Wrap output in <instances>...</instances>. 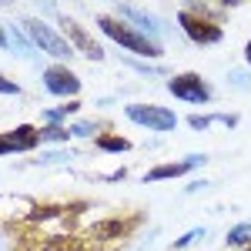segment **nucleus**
<instances>
[{"instance_id":"20e7f679","label":"nucleus","mask_w":251,"mask_h":251,"mask_svg":"<svg viewBox=\"0 0 251 251\" xmlns=\"http://www.w3.org/2000/svg\"><path fill=\"white\" fill-rule=\"evenodd\" d=\"M181 27H184V34L194 40V44H218V40L225 37V30L218 27V24H211V20H204V17H194V14H181Z\"/></svg>"},{"instance_id":"423d86ee","label":"nucleus","mask_w":251,"mask_h":251,"mask_svg":"<svg viewBox=\"0 0 251 251\" xmlns=\"http://www.w3.org/2000/svg\"><path fill=\"white\" fill-rule=\"evenodd\" d=\"M44 87H47L50 94L64 97V94H77L80 80L74 77L67 67H47V71H44Z\"/></svg>"},{"instance_id":"1a4fd4ad","label":"nucleus","mask_w":251,"mask_h":251,"mask_svg":"<svg viewBox=\"0 0 251 251\" xmlns=\"http://www.w3.org/2000/svg\"><path fill=\"white\" fill-rule=\"evenodd\" d=\"M10 137V144H14V154L17 151H30V148H37V141H40V131L37 127H30V124H20L14 134H7Z\"/></svg>"},{"instance_id":"6ab92c4d","label":"nucleus","mask_w":251,"mask_h":251,"mask_svg":"<svg viewBox=\"0 0 251 251\" xmlns=\"http://www.w3.org/2000/svg\"><path fill=\"white\" fill-rule=\"evenodd\" d=\"M0 154H14V144H10L7 134H0Z\"/></svg>"},{"instance_id":"f3484780","label":"nucleus","mask_w":251,"mask_h":251,"mask_svg":"<svg viewBox=\"0 0 251 251\" xmlns=\"http://www.w3.org/2000/svg\"><path fill=\"white\" fill-rule=\"evenodd\" d=\"M0 94H10V97H14V94H20V87H17V84H14V80L0 77Z\"/></svg>"},{"instance_id":"f03ea898","label":"nucleus","mask_w":251,"mask_h":251,"mask_svg":"<svg viewBox=\"0 0 251 251\" xmlns=\"http://www.w3.org/2000/svg\"><path fill=\"white\" fill-rule=\"evenodd\" d=\"M24 30H27V34H30V40L37 44L40 50H47L50 57H64V60H67L71 54H74V47L67 44V37H60L57 30H50L44 20L27 17V20H24Z\"/></svg>"},{"instance_id":"39448f33","label":"nucleus","mask_w":251,"mask_h":251,"mask_svg":"<svg viewBox=\"0 0 251 251\" xmlns=\"http://www.w3.org/2000/svg\"><path fill=\"white\" fill-rule=\"evenodd\" d=\"M171 94L177 97V100H188V104H204V100H211L204 80L198 77V74H177V77L171 80Z\"/></svg>"},{"instance_id":"a211bd4d","label":"nucleus","mask_w":251,"mask_h":251,"mask_svg":"<svg viewBox=\"0 0 251 251\" xmlns=\"http://www.w3.org/2000/svg\"><path fill=\"white\" fill-rule=\"evenodd\" d=\"M201 234H204V228H194V231H188L184 238H181V241H177V248H184V245H191L194 238H201Z\"/></svg>"},{"instance_id":"0eeeda50","label":"nucleus","mask_w":251,"mask_h":251,"mask_svg":"<svg viewBox=\"0 0 251 251\" xmlns=\"http://www.w3.org/2000/svg\"><path fill=\"white\" fill-rule=\"evenodd\" d=\"M60 24H64V34H67V37L74 40V47H77V50L84 54V57H91V60H104V50H100V47H97L94 40H91L87 34H84V27H80L77 20L64 17Z\"/></svg>"},{"instance_id":"ddd939ff","label":"nucleus","mask_w":251,"mask_h":251,"mask_svg":"<svg viewBox=\"0 0 251 251\" xmlns=\"http://www.w3.org/2000/svg\"><path fill=\"white\" fill-rule=\"evenodd\" d=\"M121 14H127V17H134V24H141L148 34H157V24L148 14H141V10H134V7H121Z\"/></svg>"},{"instance_id":"f257e3e1","label":"nucleus","mask_w":251,"mask_h":251,"mask_svg":"<svg viewBox=\"0 0 251 251\" xmlns=\"http://www.w3.org/2000/svg\"><path fill=\"white\" fill-rule=\"evenodd\" d=\"M97 27L107 34L111 40H117L121 47H127L131 54H141V57H161V47H157V40H151L148 34H141L134 27H127L124 20H114V17H97Z\"/></svg>"},{"instance_id":"7ed1b4c3","label":"nucleus","mask_w":251,"mask_h":251,"mask_svg":"<svg viewBox=\"0 0 251 251\" xmlns=\"http://www.w3.org/2000/svg\"><path fill=\"white\" fill-rule=\"evenodd\" d=\"M127 117L141 124V127H151V131H171L177 124V114L168 111V107H154V104H127L124 107Z\"/></svg>"},{"instance_id":"dca6fc26","label":"nucleus","mask_w":251,"mask_h":251,"mask_svg":"<svg viewBox=\"0 0 251 251\" xmlns=\"http://www.w3.org/2000/svg\"><path fill=\"white\" fill-rule=\"evenodd\" d=\"M71 134H74V137H91V134H94V124L80 121V124H74V127H71Z\"/></svg>"},{"instance_id":"6e6552de","label":"nucleus","mask_w":251,"mask_h":251,"mask_svg":"<svg viewBox=\"0 0 251 251\" xmlns=\"http://www.w3.org/2000/svg\"><path fill=\"white\" fill-rule=\"evenodd\" d=\"M198 164H204V157L201 154H191L188 161H181V164H161V168H151V171L144 174V181H164V177H181V174H188L191 168Z\"/></svg>"},{"instance_id":"4468645a","label":"nucleus","mask_w":251,"mask_h":251,"mask_svg":"<svg viewBox=\"0 0 251 251\" xmlns=\"http://www.w3.org/2000/svg\"><path fill=\"white\" fill-rule=\"evenodd\" d=\"M71 131L67 127H60V124H47V127H40V141H67Z\"/></svg>"},{"instance_id":"2eb2a0df","label":"nucleus","mask_w":251,"mask_h":251,"mask_svg":"<svg viewBox=\"0 0 251 251\" xmlns=\"http://www.w3.org/2000/svg\"><path fill=\"white\" fill-rule=\"evenodd\" d=\"M124 231V225L121 221H104V225H94L91 228V234H97V238H114V234Z\"/></svg>"},{"instance_id":"f8f14e48","label":"nucleus","mask_w":251,"mask_h":251,"mask_svg":"<svg viewBox=\"0 0 251 251\" xmlns=\"http://www.w3.org/2000/svg\"><path fill=\"white\" fill-rule=\"evenodd\" d=\"M251 241V225L248 221H245V225H234L231 231H228V245H234V248H238V245H248Z\"/></svg>"},{"instance_id":"9d476101","label":"nucleus","mask_w":251,"mask_h":251,"mask_svg":"<svg viewBox=\"0 0 251 251\" xmlns=\"http://www.w3.org/2000/svg\"><path fill=\"white\" fill-rule=\"evenodd\" d=\"M7 40H10V50H14V54H20V57H30V60H34V50H30V44H27V40L20 37V30H14V27H10Z\"/></svg>"},{"instance_id":"4be33fe9","label":"nucleus","mask_w":251,"mask_h":251,"mask_svg":"<svg viewBox=\"0 0 251 251\" xmlns=\"http://www.w3.org/2000/svg\"><path fill=\"white\" fill-rule=\"evenodd\" d=\"M248 251H251V248H248Z\"/></svg>"},{"instance_id":"aec40b11","label":"nucleus","mask_w":251,"mask_h":251,"mask_svg":"<svg viewBox=\"0 0 251 251\" xmlns=\"http://www.w3.org/2000/svg\"><path fill=\"white\" fill-rule=\"evenodd\" d=\"M0 50H10V40H7V30L0 27Z\"/></svg>"},{"instance_id":"9b49d317","label":"nucleus","mask_w":251,"mask_h":251,"mask_svg":"<svg viewBox=\"0 0 251 251\" xmlns=\"http://www.w3.org/2000/svg\"><path fill=\"white\" fill-rule=\"evenodd\" d=\"M97 148H104V151H127L131 141H124V137H117V134H100L97 137Z\"/></svg>"},{"instance_id":"412c9836","label":"nucleus","mask_w":251,"mask_h":251,"mask_svg":"<svg viewBox=\"0 0 251 251\" xmlns=\"http://www.w3.org/2000/svg\"><path fill=\"white\" fill-rule=\"evenodd\" d=\"M245 57H248V60H251V40H248V47H245Z\"/></svg>"}]
</instances>
